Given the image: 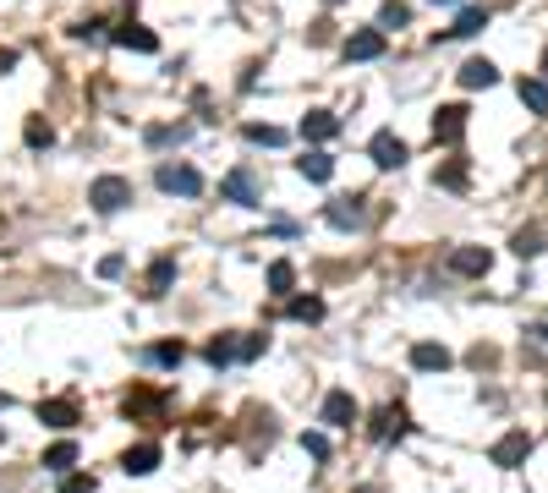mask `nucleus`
<instances>
[{"mask_svg":"<svg viewBox=\"0 0 548 493\" xmlns=\"http://www.w3.org/2000/svg\"><path fill=\"white\" fill-rule=\"evenodd\" d=\"M154 181H159V192H176V197H198L203 192V176L192 171V164H159Z\"/></svg>","mask_w":548,"mask_h":493,"instance_id":"3","label":"nucleus"},{"mask_svg":"<svg viewBox=\"0 0 548 493\" xmlns=\"http://www.w3.org/2000/svg\"><path fill=\"white\" fill-rule=\"evenodd\" d=\"M543 83H548V50H543Z\"/></svg>","mask_w":548,"mask_h":493,"instance_id":"41","label":"nucleus"},{"mask_svg":"<svg viewBox=\"0 0 548 493\" xmlns=\"http://www.w3.org/2000/svg\"><path fill=\"white\" fill-rule=\"evenodd\" d=\"M154 466H159V444H154V439H143V444H132V449L121 455V472H126V477H148Z\"/></svg>","mask_w":548,"mask_h":493,"instance_id":"12","label":"nucleus"},{"mask_svg":"<svg viewBox=\"0 0 548 493\" xmlns=\"http://www.w3.org/2000/svg\"><path fill=\"white\" fill-rule=\"evenodd\" d=\"M159 411H165V401H159L154 389H132V394H126V417H159Z\"/></svg>","mask_w":548,"mask_h":493,"instance_id":"21","label":"nucleus"},{"mask_svg":"<svg viewBox=\"0 0 548 493\" xmlns=\"http://www.w3.org/2000/svg\"><path fill=\"white\" fill-rule=\"evenodd\" d=\"M433 6H456V0H433Z\"/></svg>","mask_w":548,"mask_h":493,"instance_id":"42","label":"nucleus"},{"mask_svg":"<svg viewBox=\"0 0 548 493\" xmlns=\"http://www.w3.org/2000/svg\"><path fill=\"white\" fill-rule=\"evenodd\" d=\"M324 6H340V0H324Z\"/></svg>","mask_w":548,"mask_h":493,"instance_id":"45","label":"nucleus"},{"mask_svg":"<svg viewBox=\"0 0 548 493\" xmlns=\"http://www.w3.org/2000/svg\"><path fill=\"white\" fill-rule=\"evenodd\" d=\"M148 148H171V143H187V126H148L143 131Z\"/></svg>","mask_w":548,"mask_h":493,"instance_id":"28","label":"nucleus"},{"mask_svg":"<svg viewBox=\"0 0 548 493\" xmlns=\"http://www.w3.org/2000/svg\"><path fill=\"white\" fill-rule=\"evenodd\" d=\"M39 422H44V427H72V422H77V406H72V401H39Z\"/></svg>","mask_w":548,"mask_h":493,"instance_id":"20","label":"nucleus"},{"mask_svg":"<svg viewBox=\"0 0 548 493\" xmlns=\"http://www.w3.org/2000/svg\"><path fill=\"white\" fill-rule=\"evenodd\" d=\"M368 433H373L378 444H390V439H406V433H411V417H406L401 406H378V411H373V427H368Z\"/></svg>","mask_w":548,"mask_h":493,"instance_id":"6","label":"nucleus"},{"mask_svg":"<svg viewBox=\"0 0 548 493\" xmlns=\"http://www.w3.org/2000/svg\"><path fill=\"white\" fill-rule=\"evenodd\" d=\"M88 203H93V214H121L126 203H132V181L126 176H99L88 187Z\"/></svg>","mask_w":548,"mask_h":493,"instance_id":"1","label":"nucleus"},{"mask_svg":"<svg viewBox=\"0 0 548 493\" xmlns=\"http://www.w3.org/2000/svg\"><path fill=\"white\" fill-rule=\"evenodd\" d=\"M291 318L318 323V318H324V302H318V296H297V302H291Z\"/></svg>","mask_w":548,"mask_h":493,"instance_id":"33","label":"nucleus"},{"mask_svg":"<svg viewBox=\"0 0 548 493\" xmlns=\"http://www.w3.org/2000/svg\"><path fill=\"white\" fill-rule=\"evenodd\" d=\"M449 362H456V356H449L444 346H433V340H417V346H411V368H417V373H444Z\"/></svg>","mask_w":548,"mask_h":493,"instance_id":"14","label":"nucleus"},{"mask_svg":"<svg viewBox=\"0 0 548 493\" xmlns=\"http://www.w3.org/2000/svg\"><path fill=\"white\" fill-rule=\"evenodd\" d=\"M121 269H126V258H121V252H110V258H99V274H105V280H115Z\"/></svg>","mask_w":548,"mask_h":493,"instance_id":"37","label":"nucleus"},{"mask_svg":"<svg viewBox=\"0 0 548 493\" xmlns=\"http://www.w3.org/2000/svg\"><path fill=\"white\" fill-rule=\"evenodd\" d=\"M22 138H28V148H50V143H55V131H50V121H39V115H28V126H22Z\"/></svg>","mask_w":548,"mask_h":493,"instance_id":"30","label":"nucleus"},{"mask_svg":"<svg viewBox=\"0 0 548 493\" xmlns=\"http://www.w3.org/2000/svg\"><path fill=\"white\" fill-rule=\"evenodd\" d=\"M176 280V258H154L148 263V280H143V296H165Z\"/></svg>","mask_w":548,"mask_h":493,"instance_id":"17","label":"nucleus"},{"mask_svg":"<svg viewBox=\"0 0 548 493\" xmlns=\"http://www.w3.org/2000/svg\"><path fill=\"white\" fill-rule=\"evenodd\" d=\"M60 493H99V482H93L88 472H67L60 477Z\"/></svg>","mask_w":548,"mask_h":493,"instance_id":"34","label":"nucleus"},{"mask_svg":"<svg viewBox=\"0 0 548 493\" xmlns=\"http://www.w3.org/2000/svg\"><path fill=\"white\" fill-rule=\"evenodd\" d=\"M247 143H264V148H280V143H285V131H280V126H264V121H252V126H247Z\"/></svg>","mask_w":548,"mask_h":493,"instance_id":"32","label":"nucleus"},{"mask_svg":"<svg viewBox=\"0 0 548 493\" xmlns=\"http://www.w3.org/2000/svg\"><path fill=\"white\" fill-rule=\"evenodd\" d=\"M384 55V28H357L345 39V60H378Z\"/></svg>","mask_w":548,"mask_h":493,"instance_id":"11","label":"nucleus"},{"mask_svg":"<svg viewBox=\"0 0 548 493\" xmlns=\"http://www.w3.org/2000/svg\"><path fill=\"white\" fill-rule=\"evenodd\" d=\"M264 346H269V335H242V346H236V362H252V356H264Z\"/></svg>","mask_w":548,"mask_h":493,"instance_id":"35","label":"nucleus"},{"mask_svg":"<svg viewBox=\"0 0 548 493\" xmlns=\"http://www.w3.org/2000/svg\"><path fill=\"white\" fill-rule=\"evenodd\" d=\"M236 346H242L236 335H214V340H209V351H203V356H209V368H231V362H236Z\"/></svg>","mask_w":548,"mask_h":493,"instance_id":"24","label":"nucleus"},{"mask_svg":"<svg viewBox=\"0 0 548 493\" xmlns=\"http://www.w3.org/2000/svg\"><path fill=\"white\" fill-rule=\"evenodd\" d=\"M110 44H121V50H138V55H154L159 50V39L143 28V22H121V28H110Z\"/></svg>","mask_w":548,"mask_h":493,"instance_id":"10","label":"nucleus"},{"mask_svg":"<svg viewBox=\"0 0 548 493\" xmlns=\"http://www.w3.org/2000/svg\"><path fill=\"white\" fill-rule=\"evenodd\" d=\"M362 203H368V197H335V203L324 209V219H330L335 230H362V225H368V209H362Z\"/></svg>","mask_w":548,"mask_h":493,"instance_id":"8","label":"nucleus"},{"mask_svg":"<svg viewBox=\"0 0 548 493\" xmlns=\"http://www.w3.org/2000/svg\"><path fill=\"white\" fill-rule=\"evenodd\" d=\"M444 192H466V159H449V164H439V176H433Z\"/></svg>","mask_w":548,"mask_h":493,"instance_id":"26","label":"nucleus"},{"mask_svg":"<svg viewBox=\"0 0 548 493\" xmlns=\"http://www.w3.org/2000/svg\"><path fill=\"white\" fill-rule=\"evenodd\" d=\"M368 154H373V164H378V171H401V164L411 159V148H406V143L395 138V131H373Z\"/></svg>","mask_w":548,"mask_h":493,"instance_id":"4","label":"nucleus"},{"mask_svg":"<svg viewBox=\"0 0 548 493\" xmlns=\"http://www.w3.org/2000/svg\"><path fill=\"white\" fill-rule=\"evenodd\" d=\"M307 39H313V44H330V39H335V22H313Z\"/></svg>","mask_w":548,"mask_h":493,"instance_id":"38","label":"nucleus"},{"mask_svg":"<svg viewBox=\"0 0 548 493\" xmlns=\"http://www.w3.org/2000/svg\"><path fill=\"white\" fill-rule=\"evenodd\" d=\"M406 22H411L406 0H384V6H378V28H406Z\"/></svg>","mask_w":548,"mask_h":493,"instance_id":"29","label":"nucleus"},{"mask_svg":"<svg viewBox=\"0 0 548 493\" xmlns=\"http://www.w3.org/2000/svg\"><path fill=\"white\" fill-rule=\"evenodd\" d=\"M72 466H77V444H72V439H60V444L44 449V472H60V477H67Z\"/></svg>","mask_w":548,"mask_h":493,"instance_id":"19","label":"nucleus"},{"mask_svg":"<svg viewBox=\"0 0 548 493\" xmlns=\"http://www.w3.org/2000/svg\"><path fill=\"white\" fill-rule=\"evenodd\" d=\"M148 362H159V368H181V362H187V346H181V340H159V346L148 351Z\"/></svg>","mask_w":548,"mask_h":493,"instance_id":"27","label":"nucleus"},{"mask_svg":"<svg viewBox=\"0 0 548 493\" xmlns=\"http://www.w3.org/2000/svg\"><path fill=\"white\" fill-rule=\"evenodd\" d=\"M461 138H466V105H444V110L433 115V143L456 148Z\"/></svg>","mask_w":548,"mask_h":493,"instance_id":"7","label":"nucleus"},{"mask_svg":"<svg viewBox=\"0 0 548 493\" xmlns=\"http://www.w3.org/2000/svg\"><path fill=\"white\" fill-rule=\"evenodd\" d=\"M357 493H378V488H357Z\"/></svg>","mask_w":548,"mask_h":493,"instance_id":"44","label":"nucleus"},{"mask_svg":"<svg viewBox=\"0 0 548 493\" xmlns=\"http://www.w3.org/2000/svg\"><path fill=\"white\" fill-rule=\"evenodd\" d=\"M324 422L330 427H351V422H357V401H351V389H330L324 394Z\"/></svg>","mask_w":548,"mask_h":493,"instance_id":"13","label":"nucleus"},{"mask_svg":"<svg viewBox=\"0 0 548 493\" xmlns=\"http://www.w3.org/2000/svg\"><path fill=\"white\" fill-rule=\"evenodd\" d=\"M456 77H461V88H494V83H499V66L477 55V60H466V66H461Z\"/></svg>","mask_w":548,"mask_h":493,"instance_id":"16","label":"nucleus"},{"mask_svg":"<svg viewBox=\"0 0 548 493\" xmlns=\"http://www.w3.org/2000/svg\"><path fill=\"white\" fill-rule=\"evenodd\" d=\"M482 28H488V6H466L449 33H456V39H472V33H482Z\"/></svg>","mask_w":548,"mask_h":493,"instance_id":"25","label":"nucleus"},{"mask_svg":"<svg viewBox=\"0 0 548 493\" xmlns=\"http://www.w3.org/2000/svg\"><path fill=\"white\" fill-rule=\"evenodd\" d=\"M297 171H302L307 181H330V176H335V159H330L324 148H307V154L297 159Z\"/></svg>","mask_w":548,"mask_h":493,"instance_id":"18","label":"nucleus"},{"mask_svg":"<svg viewBox=\"0 0 548 493\" xmlns=\"http://www.w3.org/2000/svg\"><path fill=\"white\" fill-rule=\"evenodd\" d=\"M302 449H307L313 460H324V455H330V439H324V433H302Z\"/></svg>","mask_w":548,"mask_h":493,"instance_id":"36","label":"nucleus"},{"mask_svg":"<svg viewBox=\"0 0 548 493\" xmlns=\"http://www.w3.org/2000/svg\"><path fill=\"white\" fill-rule=\"evenodd\" d=\"M449 269L466 274V280H477V274L494 269V252H488V247H456V252H449Z\"/></svg>","mask_w":548,"mask_h":493,"instance_id":"9","label":"nucleus"},{"mask_svg":"<svg viewBox=\"0 0 548 493\" xmlns=\"http://www.w3.org/2000/svg\"><path fill=\"white\" fill-rule=\"evenodd\" d=\"M6 406H12V401H6V394H0V411H6Z\"/></svg>","mask_w":548,"mask_h":493,"instance_id":"43","label":"nucleus"},{"mask_svg":"<svg viewBox=\"0 0 548 493\" xmlns=\"http://www.w3.org/2000/svg\"><path fill=\"white\" fill-rule=\"evenodd\" d=\"M219 197H225V203H242V209H258V203H264V187H258V176L247 171V164H236V171L219 181Z\"/></svg>","mask_w":548,"mask_h":493,"instance_id":"2","label":"nucleus"},{"mask_svg":"<svg viewBox=\"0 0 548 493\" xmlns=\"http://www.w3.org/2000/svg\"><path fill=\"white\" fill-rule=\"evenodd\" d=\"M543 242H548V236H543V225H521L510 247H515V258H537V252H543Z\"/></svg>","mask_w":548,"mask_h":493,"instance_id":"23","label":"nucleus"},{"mask_svg":"<svg viewBox=\"0 0 548 493\" xmlns=\"http://www.w3.org/2000/svg\"><path fill=\"white\" fill-rule=\"evenodd\" d=\"M532 335H537V340L548 346V318H543V323H532Z\"/></svg>","mask_w":548,"mask_h":493,"instance_id":"40","label":"nucleus"},{"mask_svg":"<svg viewBox=\"0 0 548 493\" xmlns=\"http://www.w3.org/2000/svg\"><path fill=\"white\" fill-rule=\"evenodd\" d=\"M12 66H17V50H0V77H6Z\"/></svg>","mask_w":548,"mask_h":493,"instance_id":"39","label":"nucleus"},{"mask_svg":"<svg viewBox=\"0 0 548 493\" xmlns=\"http://www.w3.org/2000/svg\"><path fill=\"white\" fill-rule=\"evenodd\" d=\"M291 285H297V269H291V263H285V258H280V263H269V290H274V296H285Z\"/></svg>","mask_w":548,"mask_h":493,"instance_id":"31","label":"nucleus"},{"mask_svg":"<svg viewBox=\"0 0 548 493\" xmlns=\"http://www.w3.org/2000/svg\"><path fill=\"white\" fill-rule=\"evenodd\" d=\"M527 455H532V433H527V427H515V433H504V439L488 449V460H494V466H504V472H510V466H521Z\"/></svg>","mask_w":548,"mask_h":493,"instance_id":"5","label":"nucleus"},{"mask_svg":"<svg viewBox=\"0 0 548 493\" xmlns=\"http://www.w3.org/2000/svg\"><path fill=\"white\" fill-rule=\"evenodd\" d=\"M335 131H340V115H330V110H307L302 115V138L307 143H330Z\"/></svg>","mask_w":548,"mask_h":493,"instance_id":"15","label":"nucleus"},{"mask_svg":"<svg viewBox=\"0 0 548 493\" xmlns=\"http://www.w3.org/2000/svg\"><path fill=\"white\" fill-rule=\"evenodd\" d=\"M515 93H521V105H527V110L548 115V83H543V77H521V88H515Z\"/></svg>","mask_w":548,"mask_h":493,"instance_id":"22","label":"nucleus"}]
</instances>
